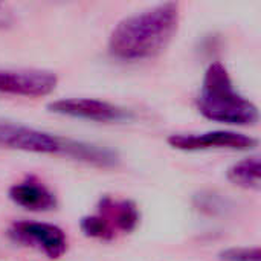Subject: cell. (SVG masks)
I'll list each match as a JSON object with an SVG mask.
<instances>
[{"label":"cell","mask_w":261,"mask_h":261,"mask_svg":"<svg viewBox=\"0 0 261 261\" xmlns=\"http://www.w3.org/2000/svg\"><path fill=\"white\" fill-rule=\"evenodd\" d=\"M47 110L57 115L96 121V122H118L130 118L128 110L110 104L107 101L92 98H64L47 104Z\"/></svg>","instance_id":"7"},{"label":"cell","mask_w":261,"mask_h":261,"mask_svg":"<svg viewBox=\"0 0 261 261\" xmlns=\"http://www.w3.org/2000/svg\"><path fill=\"white\" fill-rule=\"evenodd\" d=\"M58 76L47 70H3L0 69V92L29 98H40L52 93Z\"/></svg>","instance_id":"8"},{"label":"cell","mask_w":261,"mask_h":261,"mask_svg":"<svg viewBox=\"0 0 261 261\" xmlns=\"http://www.w3.org/2000/svg\"><path fill=\"white\" fill-rule=\"evenodd\" d=\"M8 196L12 203L31 213H47L58 206L55 194L44 184L32 177L14 184L9 188Z\"/></svg>","instance_id":"9"},{"label":"cell","mask_w":261,"mask_h":261,"mask_svg":"<svg viewBox=\"0 0 261 261\" xmlns=\"http://www.w3.org/2000/svg\"><path fill=\"white\" fill-rule=\"evenodd\" d=\"M0 145L26 153L61 154L96 167H113L118 162L116 153L109 148L14 124H0Z\"/></svg>","instance_id":"3"},{"label":"cell","mask_w":261,"mask_h":261,"mask_svg":"<svg viewBox=\"0 0 261 261\" xmlns=\"http://www.w3.org/2000/svg\"><path fill=\"white\" fill-rule=\"evenodd\" d=\"M222 261H261L260 248H229L219 254Z\"/></svg>","instance_id":"11"},{"label":"cell","mask_w":261,"mask_h":261,"mask_svg":"<svg viewBox=\"0 0 261 261\" xmlns=\"http://www.w3.org/2000/svg\"><path fill=\"white\" fill-rule=\"evenodd\" d=\"M180 20L179 3L165 2L121 20L109 37V52L122 61H141L162 54Z\"/></svg>","instance_id":"1"},{"label":"cell","mask_w":261,"mask_h":261,"mask_svg":"<svg viewBox=\"0 0 261 261\" xmlns=\"http://www.w3.org/2000/svg\"><path fill=\"white\" fill-rule=\"evenodd\" d=\"M8 236L12 242L26 248L37 249L50 260L61 258L69 248L64 231L52 223L32 220L14 222L8 229Z\"/></svg>","instance_id":"5"},{"label":"cell","mask_w":261,"mask_h":261,"mask_svg":"<svg viewBox=\"0 0 261 261\" xmlns=\"http://www.w3.org/2000/svg\"><path fill=\"white\" fill-rule=\"evenodd\" d=\"M167 142L180 151H205V150H251L258 141L249 135L216 130L196 135H171Z\"/></svg>","instance_id":"6"},{"label":"cell","mask_w":261,"mask_h":261,"mask_svg":"<svg viewBox=\"0 0 261 261\" xmlns=\"http://www.w3.org/2000/svg\"><path fill=\"white\" fill-rule=\"evenodd\" d=\"M197 110L206 119L228 125L248 127L260 119L258 107L234 87L228 69L220 61L211 63L205 72Z\"/></svg>","instance_id":"2"},{"label":"cell","mask_w":261,"mask_h":261,"mask_svg":"<svg viewBox=\"0 0 261 261\" xmlns=\"http://www.w3.org/2000/svg\"><path fill=\"white\" fill-rule=\"evenodd\" d=\"M0 9H2V5H0Z\"/></svg>","instance_id":"12"},{"label":"cell","mask_w":261,"mask_h":261,"mask_svg":"<svg viewBox=\"0 0 261 261\" xmlns=\"http://www.w3.org/2000/svg\"><path fill=\"white\" fill-rule=\"evenodd\" d=\"M139 220L141 214L135 202L104 196L96 205V213L81 219L80 228L89 239L110 242L135 231Z\"/></svg>","instance_id":"4"},{"label":"cell","mask_w":261,"mask_h":261,"mask_svg":"<svg viewBox=\"0 0 261 261\" xmlns=\"http://www.w3.org/2000/svg\"><path fill=\"white\" fill-rule=\"evenodd\" d=\"M260 174V158L258 156H252V158L242 159L237 164L231 165L228 168L226 177H228V180L231 184H234V185H237L240 188L258 191L261 187Z\"/></svg>","instance_id":"10"}]
</instances>
